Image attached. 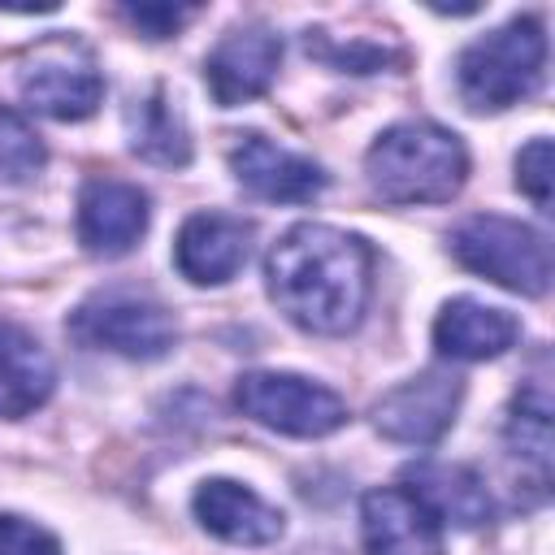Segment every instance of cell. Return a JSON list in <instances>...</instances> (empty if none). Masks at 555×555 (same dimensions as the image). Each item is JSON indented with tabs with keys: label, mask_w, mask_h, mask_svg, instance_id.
<instances>
[{
	"label": "cell",
	"mask_w": 555,
	"mask_h": 555,
	"mask_svg": "<svg viewBox=\"0 0 555 555\" xmlns=\"http://www.w3.org/2000/svg\"><path fill=\"white\" fill-rule=\"evenodd\" d=\"M360 538L369 555H442V520L408 486H382L360 499Z\"/></svg>",
	"instance_id": "11"
},
{
	"label": "cell",
	"mask_w": 555,
	"mask_h": 555,
	"mask_svg": "<svg viewBox=\"0 0 555 555\" xmlns=\"http://www.w3.org/2000/svg\"><path fill=\"white\" fill-rule=\"evenodd\" d=\"M278 65H282V39L269 26H234L204 56V82L221 108H234L264 95Z\"/></svg>",
	"instance_id": "10"
},
{
	"label": "cell",
	"mask_w": 555,
	"mask_h": 555,
	"mask_svg": "<svg viewBox=\"0 0 555 555\" xmlns=\"http://www.w3.org/2000/svg\"><path fill=\"white\" fill-rule=\"evenodd\" d=\"M0 555H61V542L26 516H0Z\"/></svg>",
	"instance_id": "22"
},
{
	"label": "cell",
	"mask_w": 555,
	"mask_h": 555,
	"mask_svg": "<svg viewBox=\"0 0 555 555\" xmlns=\"http://www.w3.org/2000/svg\"><path fill=\"white\" fill-rule=\"evenodd\" d=\"M52 386H56V369L43 343L26 325L0 317V416L9 421L30 416L35 408L48 403Z\"/></svg>",
	"instance_id": "16"
},
{
	"label": "cell",
	"mask_w": 555,
	"mask_h": 555,
	"mask_svg": "<svg viewBox=\"0 0 555 555\" xmlns=\"http://www.w3.org/2000/svg\"><path fill=\"white\" fill-rule=\"evenodd\" d=\"M251 251V225L230 212H191L173 238V264L195 286L230 282Z\"/></svg>",
	"instance_id": "13"
},
{
	"label": "cell",
	"mask_w": 555,
	"mask_h": 555,
	"mask_svg": "<svg viewBox=\"0 0 555 555\" xmlns=\"http://www.w3.org/2000/svg\"><path fill=\"white\" fill-rule=\"evenodd\" d=\"M191 507H195V520L212 538H221L230 546H269L286 529V516L273 503H264L251 486H243L234 477H208V481H199Z\"/></svg>",
	"instance_id": "14"
},
{
	"label": "cell",
	"mask_w": 555,
	"mask_h": 555,
	"mask_svg": "<svg viewBox=\"0 0 555 555\" xmlns=\"http://www.w3.org/2000/svg\"><path fill=\"white\" fill-rule=\"evenodd\" d=\"M460 395H464V382L455 373L429 369L421 377H408L390 395H382L373 408V425L390 442L429 447L451 429V421L460 412Z\"/></svg>",
	"instance_id": "8"
},
{
	"label": "cell",
	"mask_w": 555,
	"mask_h": 555,
	"mask_svg": "<svg viewBox=\"0 0 555 555\" xmlns=\"http://www.w3.org/2000/svg\"><path fill=\"white\" fill-rule=\"evenodd\" d=\"M152 221V199L126 178H87L78 191V243L91 256H126Z\"/></svg>",
	"instance_id": "9"
},
{
	"label": "cell",
	"mask_w": 555,
	"mask_h": 555,
	"mask_svg": "<svg viewBox=\"0 0 555 555\" xmlns=\"http://www.w3.org/2000/svg\"><path fill=\"white\" fill-rule=\"evenodd\" d=\"M408 490L442 520V525H460V529H477L490 520V494H486V481L464 468V464H412L403 473Z\"/></svg>",
	"instance_id": "17"
},
{
	"label": "cell",
	"mask_w": 555,
	"mask_h": 555,
	"mask_svg": "<svg viewBox=\"0 0 555 555\" xmlns=\"http://www.w3.org/2000/svg\"><path fill=\"white\" fill-rule=\"evenodd\" d=\"M126 130H130V152L152 160V165H165V169H178L191 160V134H186V121L182 113L169 104V95L156 87L147 91L143 100H134L126 108Z\"/></svg>",
	"instance_id": "18"
},
{
	"label": "cell",
	"mask_w": 555,
	"mask_h": 555,
	"mask_svg": "<svg viewBox=\"0 0 555 555\" xmlns=\"http://www.w3.org/2000/svg\"><path fill=\"white\" fill-rule=\"evenodd\" d=\"M69 334L82 347L113 351L126 360H160L178 343V325L165 304L139 291H100L69 317Z\"/></svg>",
	"instance_id": "5"
},
{
	"label": "cell",
	"mask_w": 555,
	"mask_h": 555,
	"mask_svg": "<svg viewBox=\"0 0 555 555\" xmlns=\"http://www.w3.org/2000/svg\"><path fill=\"white\" fill-rule=\"evenodd\" d=\"M546 74V30L538 17H512L473 39L455 61V82L468 108L499 113L538 91Z\"/></svg>",
	"instance_id": "3"
},
{
	"label": "cell",
	"mask_w": 555,
	"mask_h": 555,
	"mask_svg": "<svg viewBox=\"0 0 555 555\" xmlns=\"http://www.w3.org/2000/svg\"><path fill=\"white\" fill-rule=\"evenodd\" d=\"M507 447L520 460V473L533 477L538 494H546L551 481V390L542 377L525 382V390L512 403V421H507Z\"/></svg>",
	"instance_id": "19"
},
{
	"label": "cell",
	"mask_w": 555,
	"mask_h": 555,
	"mask_svg": "<svg viewBox=\"0 0 555 555\" xmlns=\"http://www.w3.org/2000/svg\"><path fill=\"white\" fill-rule=\"evenodd\" d=\"M451 256L468 273L490 278L494 286L516 291V295H542L551 286V247H546V238L533 225L499 217V212L464 217L451 230Z\"/></svg>",
	"instance_id": "4"
},
{
	"label": "cell",
	"mask_w": 555,
	"mask_h": 555,
	"mask_svg": "<svg viewBox=\"0 0 555 555\" xmlns=\"http://www.w3.org/2000/svg\"><path fill=\"white\" fill-rule=\"evenodd\" d=\"M130 26H139L147 39H169L182 22L195 17V9H182V4H126L121 9Z\"/></svg>",
	"instance_id": "23"
},
{
	"label": "cell",
	"mask_w": 555,
	"mask_h": 555,
	"mask_svg": "<svg viewBox=\"0 0 555 555\" xmlns=\"http://www.w3.org/2000/svg\"><path fill=\"white\" fill-rule=\"evenodd\" d=\"M364 173L390 204H442L464 186L468 152L438 121H399L373 139Z\"/></svg>",
	"instance_id": "2"
},
{
	"label": "cell",
	"mask_w": 555,
	"mask_h": 555,
	"mask_svg": "<svg viewBox=\"0 0 555 555\" xmlns=\"http://www.w3.org/2000/svg\"><path fill=\"white\" fill-rule=\"evenodd\" d=\"M520 325L507 308L481 304L473 295L447 299L434 321V347L447 360H494L516 343Z\"/></svg>",
	"instance_id": "15"
},
{
	"label": "cell",
	"mask_w": 555,
	"mask_h": 555,
	"mask_svg": "<svg viewBox=\"0 0 555 555\" xmlns=\"http://www.w3.org/2000/svg\"><path fill=\"white\" fill-rule=\"evenodd\" d=\"M516 186L533 199L538 212H551V139H529L516 156Z\"/></svg>",
	"instance_id": "21"
},
{
	"label": "cell",
	"mask_w": 555,
	"mask_h": 555,
	"mask_svg": "<svg viewBox=\"0 0 555 555\" xmlns=\"http://www.w3.org/2000/svg\"><path fill=\"white\" fill-rule=\"evenodd\" d=\"M243 416L291 438H325L347 425V403L299 373H243L234 386Z\"/></svg>",
	"instance_id": "7"
},
{
	"label": "cell",
	"mask_w": 555,
	"mask_h": 555,
	"mask_svg": "<svg viewBox=\"0 0 555 555\" xmlns=\"http://www.w3.org/2000/svg\"><path fill=\"white\" fill-rule=\"evenodd\" d=\"M230 169L251 195L269 204H308L325 191V169L317 160L286 152L264 134H238L230 147Z\"/></svg>",
	"instance_id": "12"
},
{
	"label": "cell",
	"mask_w": 555,
	"mask_h": 555,
	"mask_svg": "<svg viewBox=\"0 0 555 555\" xmlns=\"http://www.w3.org/2000/svg\"><path fill=\"white\" fill-rule=\"evenodd\" d=\"M43 160H48L43 139L26 126V117H17L13 108L0 104V182H9V186L30 182L43 169Z\"/></svg>",
	"instance_id": "20"
},
{
	"label": "cell",
	"mask_w": 555,
	"mask_h": 555,
	"mask_svg": "<svg viewBox=\"0 0 555 555\" xmlns=\"http://www.w3.org/2000/svg\"><path fill=\"white\" fill-rule=\"evenodd\" d=\"M264 282L291 325L308 334H347L369 304L373 251L360 234L299 221L269 247Z\"/></svg>",
	"instance_id": "1"
},
{
	"label": "cell",
	"mask_w": 555,
	"mask_h": 555,
	"mask_svg": "<svg viewBox=\"0 0 555 555\" xmlns=\"http://www.w3.org/2000/svg\"><path fill=\"white\" fill-rule=\"evenodd\" d=\"M17 95L52 117V121H82L104 100V78L95 56L74 39H43L17 69Z\"/></svg>",
	"instance_id": "6"
}]
</instances>
